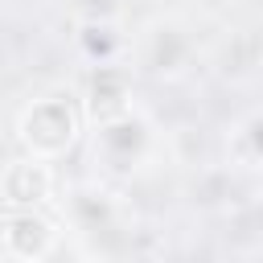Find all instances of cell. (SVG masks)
<instances>
[{"mask_svg":"<svg viewBox=\"0 0 263 263\" xmlns=\"http://www.w3.org/2000/svg\"><path fill=\"white\" fill-rule=\"evenodd\" d=\"M82 103L70 99L66 90L58 95H41L33 99L21 115H16V140L25 148V156H37V160H58L66 156L78 136H82Z\"/></svg>","mask_w":263,"mask_h":263,"instance_id":"obj_1","label":"cell"},{"mask_svg":"<svg viewBox=\"0 0 263 263\" xmlns=\"http://www.w3.org/2000/svg\"><path fill=\"white\" fill-rule=\"evenodd\" d=\"M132 115V70L127 66H95L86 78V99H82V119L95 127L119 123Z\"/></svg>","mask_w":263,"mask_h":263,"instance_id":"obj_2","label":"cell"},{"mask_svg":"<svg viewBox=\"0 0 263 263\" xmlns=\"http://www.w3.org/2000/svg\"><path fill=\"white\" fill-rule=\"evenodd\" d=\"M0 242H4L8 259H16V263H41L53 251L58 230H53V222L41 210H8L0 218Z\"/></svg>","mask_w":263,"mask_h":263,"instance_id":"obj_3","label":"cell"},{"mask_svg":"<svg viewBox=\"0 0 263 263\" xmlns=\"http://www.w3.org/2000/svg\"><path fill=\"white\" fill-rule=\"evenodd\" d=\"M53 193V164L37 156L8 160L0 173V197L8 210H41Z\"/></svg>","mask_w":263,"mask_h":263,"instance_id":"obj_4","label":"cell"},{"mask_svg":"<svg viewBox=\"0 0 263 263\" xmlns=\"http://www.w3.org/2000/svg\"><path fill=\"white\" fill-rule=\"evenodd\" d=\"M144 148H148V127H144L136 115H127V119L107 123V127L95 132V156H99L107 168H115V173L132 168V164L144 156Z\"/></svg>","mask_w":263,"mask_h":263,"instance_id":"obj_5","label":"cell"},{"mask_svg":"<svg viewBox=\"0 0 263 263\" xmlns=\"http://www.w3.org/2000/svg\"><path fill=\"white\" fill-rule=\"evenodd\" d=\"M185 62H189V37L181 29H173V25L152 29V41H148V66H152V74L177 78L185 70Z\"/></svg>","mask_w":263,"mask_h":263,"instance_id":"obj_6","label":"cell"},{"mask_svg":"<svg viewBox=\"0 0 263 263\" xmlns=\"http://www.w3.org/2000/svg\"><path fill=\"white\" fill-rule=\"evenodd\" d=\"M111 33H115L111 25H86V29H82V49H86L90 58H99V66H111V62H115L119 37H111Z\"/></svg>","mask_w":263,"mask_h":263,"instance_id":"obj_7","label":"cell"},{"mask_svg":"<svg viewBox=\"0 0 263 263\" xmlns=\"http://www.w3.org/2000/svg\"><path fill=\"white\" fill-rule=\"evenodd\" d=\"M251 136V148H255V160L263 164V119H255V132H247Z\"/></svg>","mask_w":263,"mask_h":263,"instance_id":"obj_8","label":"cell"}]
</instances>
